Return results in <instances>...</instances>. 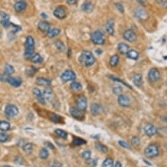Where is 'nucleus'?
Listing matches in <instances>:
<instances>
[{"label":"nucleus","mask_w":167,"mask_h":167,"mask_svg":"<svg viewBox=\"0 0 167 167\" xmlns=\"http://www.w3.org/2000/svg\"><path fill=\"white\" fill-rule=\"evenodd\" d=\"M101 110V105L97 104V103H94L92 105L90 110H91V113L94 116H97V115L99 114L100 111Z\"/></svg>","instance_id":"4be33fe9"},{"label":"nucleus","mask_w":167,"mask_h":167,"mask_svg":"<svg viewBox=\"0 0 167 167\" xmlns=\"http://www.w3.org/2000/svg\"><path fill=\"white\" fill-rule=\"evenodd\" d=\"M118 50L119 52L123 54V55H126V53L128 52V51L130 50L129 45H127L125 43H120L118 45Z\"/></svg>","instance_id":"412c9836"},{"label":"nucleus","mask_w":167,"mask_h":167,"mask_svg":"<svg viewBox=\"0 0 167 167\" xmlns=\"http://www.w3.org/2000/svg\"><path fill=\"white\" fill-rule=\"evenodd\" d=\"M119 62V57L117 55H114L110 57L109 61V64L112 67H115V66H116L118 65Z\"/></svg>","instance_id":"bb28decb"},{"label":"nucleus","mask_w":167,"mask_h":167,"mask_svg":"<svg viewBox=\"0 0 167 167\" xmlns=\"http://www.w3.org/2000/svg\"><path fill=\"white\" fill-rule=\"evenodd\" d=\"M78 61L82 65L89 67L94 65L96 59H95L94 55L90 51H84L80 55Z\"/></svg>","instance_id":"f257e3e1"},{"label":"nucleus","mask_w":167,"mask_h":167,"mask_svg":"<svg viewBox=\"0 0 167 167\" xmlns=\"http://www.w3.org/2000/svg\"><path fill=\"white\" fill-rule=\"evenodd\" d=\"M166 86H167V80H166Z\"/></svg>","instance_id":"680f3d73"},{"label":"nucleus","mask_w":167,"mask_h":167,"mask_svg":"<svg viewBox=\"0 0 167 167\" xmlns=\"http://www.w3.org/2000/svg\"><path fill=\"white\" fill-rule=\"evenodd\" d=\"M70 113L74 118L77 119H82L84 117V111L78 109L77 107H71Z\"/></svg>","instance_id":"f8f14e48"},{"label":"nucleus","mask_w":167,"mask_h":167,"mask_svg":"<svg viewBox=\"0 0 167 167\" xmlns=\"http://www.w3.org/2000/svg\"><path fill=\"white\" fill-rule=\"evenodd\" d=\"M23 150H24V152L27 153V154H30L33 151V144L32 143H26L24 145H23Z\"/></svg>","instance_id":"c756f323"},{"label":"nucleus","mask_w":167,"mask_h":167,"mask_svg":"<svg viewBox=\"0 0 167 167\" xmlns=\"http://www.w3.org/2000/svg\"><path fill=\"white\" fill-rule=\"evenodd\" d=\"M53 15L59 19H64L67 16V11L65 7L59 6L56 7L53 11Z\"/></svg>","instance_id":"423d86ee"},{"label":"nucleus","mask_w":167,"mask_h":167,"mask_svg":"<svg viewBox=\"0 0 167 167\" xmlns=\"http://www.w3.org/2000/svg\"><path fill=\"white\" fill-rule=\"evenodd\" d=\"M112 91H113L114 94H117V95H119L120 96V95H121V93L122 92V89L120 86H116L114 87L113 89H112Z\"/></svg>","instance_id":"37998d69"},{"label":"nucleus","mask_w":167,"mask_h":167,"mask_svg":"<svg viewBox=\"0 0 167 167\" xmlns=\"http://www.w3.org/2000/svg\"><path fill=\"white\" fill-rule=\"evenodd\" d=\"M36 82L38 85L43 86H50L51 84V81L50 80L44 78H38L36 80Z\"/></svg>","instance_id":"393cba45"},{"label":"nucleus","mask_w":167,"mask_h":167,"mask_svg":"<svg viewBox=\"0 0 167 167\" xmlns=\"http://www.w3.org/2000/svg\"><path fill=\"white\" fill-rule=\"evenodd\" d=\"M76 76L75 73L71 70H66L62 74L61 76V80L64 82H66L68 81H73L76 79Z\"/></svg>","instance_id":"6e6552de"},{"label":"nucleus","mask_w":167,"mask_h":167,"mask_svg":"<svg viewBox=\"0 0 167 167\" xmlns=\"http://www.w3.org/2000/svg\"><path fill=\"white\" fill-rule=\"evenodd\" d=\"M135 16L140 20H144L147 19V13L144 9L142 8H138L137 9H136L135 11Z\"/></svg>","instance_id":"a211bd4d"},{"label":"nucleus","mask_w":167,"mask_h":167,"mask_svg":"<svg viewBox=\"0 0 167 167\" xmlns=\"http://www.w3.org/2000/svg\"><path fill=\"white\" fill-rule=\"evenodd\" d=\"M0 15H1V20H10L9 16L5 12H0Z\"/></svg>","instance_id":"09e8293b"},{"label":"nucleus","mask_w":167,"mask_h":167,"mask_svg":"<svg viewBox=\"0 0 167 167\" xmlns=\"http://www.w3.org/2000/svg\"><path fill=\"white\" fill-rule=\"evenodd\" d=\"M81 9L87 13H90L94 11V6L90 1H86L82 5Z\"/></svg>","instance_id":"f3484780"},{"label":"nucleus","mask_w":167,"mask_h":167,"mask_svg":"<svg viewBox=\"0 0 167 167\" xmlns=\"http://www.w3.org/2000/svg\"><path fill=\"white\" fill-rule=\"evenodd\" d=\"M34 40L31 36H29L26 38L25 51L24 57L26 59H30L34 55Z\"/></svg>","instance_id":"f03ea898"},{"label":"nucleus","mask_w":167,"mask_h":167,"mask_svg":"<svg viewBox=\"0 0 167 167\" xmlns=\"http://www.w3.org/2000/svg\"><path fill=\"white\" fill-rule=\"evenodd\" d=\"M2 167H12L11 166H9V165H4Z\"/></svg>","instance_id":"bf43d9fd"},{"label":"nucleus","mask_w":167,"mask_h":167,"mask_svg":"<svg viewBox=\"0 0 167 167\" xmlns=\"http://www.w3.org/2000/svg\"><path fill=\"white\" fill-rule=\"evenodd\" d=\"M131 142H132V145H135V146H138V145H139L140 144V138H139L138 137H136V136L132 138V140H131Z\"/></svg>","instance_id":"c03bdc74"},{"label":"nucleus","mask_w":167,"mask_h":167,"mask_svg":"<svg viewBox=\"0 0 167 167\" xmlns=\"http://www.w3.org/2000/svg\"><path fill=\"white\" fill-rule=\"evenodd\" d=\"M110 78H111L112 80H113L115 81H117V82H121V83H122L125 86H126L127 87H128V88H131V87L129 86V85H128V84L126 83H125L124 82H123L122 80H121L120 78H116V77H114V76H110Z\"/></svg>","instance_id":"8fccbe9b"},{"label":"nucleus","mask_w":167,"mask_h":167,"mask_svg":"<svg viewBox=\"0 0 167 167\" xmlns=\"http://www.w3.org/2000/svg\"><path fill=\"white\" fill-rule=\"evenodd\" d=\"M114 161L111 158H107L103 161L102 164V167H113Z\"/></svg>","instance_id":"2f4dec72"},{"label":"nucleus","mask_w":167,"mask_h":167,"mask_svg":"<svg viewBox=\"0 0 167 167\" xmlns=\"http://www.w3.org/2000/svg\"><path fill=\"white\" fill-rule=\"evenodd\" d=\"M78 0H66V2L69 5H74L78 2Z\"/></svg>","instance_id":"864d4df0"},{"label":"nucleus","mask_w":167,"mask_h":167,"mask_svg":"<svg viewBox=\"0 0 167 167\" xmlns=\"http://www.w3.org/2000/svg\"><path fill=\"white\" fill-rule=\"evenodd\" d=\"M50 119L54 122H59L61 120V117L59 115L52 113L50 115Z\"/></svg>","instance_id":"58836bf2"},{"label":"nucleus","mask_w":167,"mask_h":167,"mask_svg":"<svg viewBox=\"0 0 167 167\" xmlns=\"http://www.w3.org/2000/svg\"><path fill=\"white\" fill-rule=\"evenodd\" d=\"M41 16H42L43 18H44V19H46V18H48V15H46L45 13H42V14H41Z\"/></svg>","instance_id":"13d9d810"},{"label":"nucleus","mask_w":167,"mask_h":167,"mask_svg":"<svg viewBox=\"0 0 167 167\" xmlns=\"http://www.w3.org/2000/svg\"><path fill=\"white\" fill-rule=\"evenodd\" d=\"M33 94H34L36 98L37 99V100L40 103H41L42 105L45 104V99L44 97V96H43V94L42 93V92H41L39 89L34 88L33 89Z\"/></svg>","instance_id":"2eb2a0df"},{"label":"nucleus","mask_w":167,"mask_h":167,"mask_svg":"<svg viewBox=\"0 0 167 167\" xmlns=\"http://www.w3.org/2000/svg\"><path fill=\"white\" fill-rule=\"evenodd\" d=\"M161 73L157 68H152L148 73V78L151 82H156L161 78Z\"/></svg>","instance_id":"0eeeda50"},{"label":"nucleus","mask_w":167,"mask_h":167,"mask_svg":"<svg viewBox=\"0 0 167 167\" xmlns=\"http://www.w3.org/2000/svg\"><path fill=\"white\" fill-rule=\"evenodd\" d=\"M133 82L136 86L140 87L142 86L143 84V77L142 74H136L133 77Z\"/></svg>","instance_id":"5701e85b"},{"label":"nucleus","mask_w":167,"mask_h":167,"mask_svg":"<svg viewBox=\"0 0 167 167\" xmlns=\"http://www.w3.org/2000/svg\"><path fill=\"white\" fill-rule=\"evenodd\" d=\"M5 73L9 76L15 73V69L13 66L11 65H9V64H6V66H5Z\"/></svg>","instance_id":"f704fd0d"},{"label":"nucleus","mask_w":167,"mask_h":167,"mask_svg":"<svg viewBox=\"0 0 167 167\" xmlns=\"http://www.w3.org/2000/svg\"><path fill=\"white\" fill-rule=\"evenodd\" d=\"M51 166L53 167H61V164L59 163V162L57 161H53V164H51Z\"/></svg>","instance_id":"603ef678"},{"label":"nucleus","mask_w":167,"mask_h":167,"mask_svg":"<svg viewBox=\"0 0 167 167\" xmlns=\"http://www.w3.org/2000/svg\"><path fill=\"white\" fill-rule=\"evenodd\" d=\"M1 33L0 32V38H1Z\"/></svg>","instance_id":"052dcab7"},{"label":"nucleus","mask_w":167,"mask_h":167,"mask_svg":"<svg viewBox=\"0 0 167 167\" xmlns=\"http://www.w3.org/2000/svg\"><path fill=\"white\" fill-rule=\"evenodd\" d=\"M10 128H11V124L9 122L5 121V120L0 122V130L7 131L10 129Z\"/></svg>","instance_id":"cd10ccee"},{"label":"nucleus","mask_w":167,"mask_h":167,"mask_svg":"<svg viewBox=\"0 0 167 167\" xmlns=\"http://www.w3.org/2000/svg\"><path fill=\"white\" fill-rule=\"evenodd\" d=\"M9 139V136L6 133H0V142L4 143Z\"/></svg>","instance_id":"a19ab883"},{"label":"nucleus","mask_w":167,"mask_h":167,"mask_svg":"<svg viewBox=\"0 0 167 167\" xmlns=\"http://www.w3.org/2000/svg\"><path fill=\"white\" fill-rule=\"evenodd\" d=\"M27 7V3L24 0H20V1H17L14 5V9L15 11L18 13L22 12L24 11Z\"/></svg>","instance_id":"4468645a"},{"label":"nucleus","mask_w":167,"mask_h":167,"mask_svg":"<svg viewBox=\"0 0 167 167\" xmlns=\"http://www.w3.org/2000/svg\"><path fill=\"white\" fill-rule=\"evenodd\" d=\"M115 167H122V164L119 161H117L116 163H115Z\"/></svg>","instance_id":"4d7b16f0"},{"label":"nucleus","mask_w":167,"mask_h":167,"mask_svg":"<svg viewBox=\"0 0 167 167\" xmlns=\"http://www.w3.org/2000/svg\"><path fill=\"white\" fill-rule=\"evenodd\" d=\"M55 132L56 133H57L59 137L62 139H66L68 136V133H66L65 131H64L63 130L57 129V130H55Z\"/></svg>","instance_id":"c9c22d12"},{"label":"nucleus","mask_w":167,"mask_h":167,"mask_svg":"<svg viewBox=\"0 0 167 167\" xmlns=\"http://www.w3.org/2000/svg\"><path fill=\"white\" fill-rule=\"evenodd\" d=\"M119 145H120V146H122V147L126 148V149H128V150H130V145H128L126 142H124V141H122V140H121V141H119Z\"/></svg>","instance_id":"49530a36"},{"label":"nucleus","mask_w":167,"mask_h":167,"mask_svg":"<svg viewBox=\"0 0 167 167\" xmlns=\"http://www.w3.org/2000/svg\"><path fill=\"white\" fill-rule=\"evenodd\" d=\"M22 158L20 157H16L15 159V162L17 164H22Z\"/></svg>","instance_id":"3c124183"},{"label":"nucleus","mask_w":167,"mask_h":167,"mask_svg":"<svg viewBox=\"0 0 167 167\" xmlns=\"http://www.w3.org/2000/svg\"><path fill=\"white\" fill-rule=\"evenodd\" d=\"M126 56L130 59L137 60L139 58V53L134 50H130L126 53Z\"/></svg>","instance_id":"b1692460"},{"label":"nucleus","mask_w":167,"mask_h":167,"mask_svg":"<svg viewBox=\"0 0 167 167\" xmlns=\"http://www.w3.org/2000/svg\"><path fill=\"white\" fill-rule=\"evenodd\" d=\"M5 113L9 118L15 117L19 114V109L14 105H7L5 109Z\"/></svg>","instance_id":"39448f33"},{"label":"nucleus","mask_w":167,"mask_h":167,"mask_svg":"<svg viewBox=\"0 0 167 167\" xmlns=\"http://www.w3.org/2000/svg\"><path fill=\"white\" fill-rule=\"evenodd\" d=\"M30 61L34 63H40L43 62V58L40 54L36 53L32 56V58L30 59Z\"/></svg>","instance_id":"c85d7f7f"},{"label":"nucleus","mask_w":167,"mask_h":167,"mask_svg":"<svg viewBox=\"0 0 167 167\" xmlns=\"http://www.w3.org/2000/svg\"><path fill=\"white\" fill-rule=\"evenodd\" d=\"M43 96H44L45 99L48 101H51L53 99V92L51 90L50 88L46 89L43 93Z\"/></svg>","instance_id":"7c9ffc66"},{"label":"nucleus","mask_w":167,"mask_h":167,"mask_svg":"<svg viewBox=\"0 0 167 167\" xmlns=\"http://www.w3.org/2000/svg\"><path fill=\"white\" fill-rule=\"evenodd\" d=\"M82 157L86 160H89L91 157V151L89 150H86L85 151H84L82 154Z\"/></svg>","instance_id":"79ce46f5"},{"label":"nucleus","mask_w":167,"mask_h":167,"mask_svg":"<svg viewBox=\"0 0 167 167\" xmlns=\"http://www.w3.org/2000/svg\"><path fill=\"white\" fill-rule=\"evenodd\" d=\"M38 28L40 31L43 32H48L51 29L50 23L47 21H40L38 23Z\"/></svg>","instance_id":"aec40b11"},{"label":"nucleus","mask_w":167,"mask_h":167,"mask_svg":"<svg viewBox=\"0 0 167 167\" xmlns=\"http://www.w3.org/2000/svg\"><path fill=\"white\" fill-rule=\"evenodd\" d=\"M60 30L58 29H51L49 31L47 32V36L48 38H52L55 36H57L60 34Z\"/></svg>","instance_id":"a878e982"},{"label":"nucleus","mask_w":167,"mask_h":167,"mask_svg":"<svg viewBox=\"0 0 167 167\" xmlns=\"http://www.w3.org/2000/svg\"><path fill=\"white\" fill-rule=\"evenodd\" d=\"M6 82H8L9 84L13 87H16V88L19 87L22 84V80L20 78H15V77L10 76L7 77Z\"/></svg>","instance_id":"dca6fc26"},{"label":"nucleus","mask_w":167,"mask_h":167,"mask_svg":"<svg viewBox=\"0 0 167 167\" xmlns=\"http://www.w3.org/2000/svg\"><path fill=\"white\" fill-rule=\"evenodd\" d=\"M143 130H144V132L145 134L147 136H150V137H151V136L155 135L157 132V128H155V126L150 124V123L145 126Z\"/></svg>","instance_id":"9b49d317"},{"label":"nucleus","mask_w":167,"mask_h":167,"mask_svg":"<svg viewBox=\"0 0 167 167\" xmlns=\"http://www.w3.org/2000/svg\"><path fill=\"white\" fill-rule=\"evenodd\" d=\"M96 147L98 151H101V152L105 153L108 151V148L107 146H105V145L102 144V143H96Z\"/></svg>","instance_id":"473e14b6"},{"label":"nucleus","mask_w":167,"mask_h":167,"mask_svg":"<svg viewBox=\"0 0 167 167\" xmlns=\"http://www.w3.org/2000/svg\"><path fill=\"white\" fill-rule=\"evenodd\" d=\"M159 148L156 144L149 145L145 150V155L147 158H154L159 155Z\"/></svg>","instance_id":"20e7f679"},{"label":"nucleus","mask_w":167,"mask_h":167,"mask_svg":"<svg viewBox=\"0 0 167 167\" xmlns=\"http://www.w3.org/2000/svg\"><path fill=\"white\" fill-rule=\"evenodd\" d=\"M45 144L47 145L48 146V147H50V148L52 149V150H53V149L55 148V147H54V145H53V144H51V143H50V142H47V143H45Z\"/></svg>","instance_id":"6e6d98bb"},{"label":"nucleus","mask_w":167,"mask_h":167,"mask_svg":"<svg viewBox=\"0 0 167 167\" xmlns=\"http://www.w3.org/2000/svg\"><path fill=\"white\" fill-rule=\"evenodd\" d=\"M55 45L59 50L60 51H64L65 49V45L63 44V43L62 42H61L60 40H56L55 42Z\"/></svg>","instance_id":"ea45409f"},{"label":"nucleus","mask_w":167,"mask_h":167,"mask_svg":"<svg viewBox=\"0 0 167 167\" xmlns=\"http://www.w3.org/2000/svg\"><path fill=\"white\" fill-rule=\"evenodd\" d=\"M105 29L108 34L110 35H113L115 33L114 30V21L112 19H109L105 24Z\"/></svg>","instance_id":"6ab92c4d"},{"label":"nucleus","mask_w":167,"mask_h":167,"mask_svg":"<svg viewBox=\"0 0 167 167\" xmlns=\"http://www.w3.org/2000/svg\"><path fill=\"white\" fill-rule=\"evenodd\" d=\"M73 144L75 145V146H80L81 145H83V144H85L86 143V142L83 139H81V138H74L73 140Z\"/></svg>","instance_id":"e433bc0d"},{"label":"nucleus","mask_w":167,"mask_h":167,"mask_svg":"<svg viewBox=\"0 0 167 167\" xmlns=\"http://www.w3.org/2000/svg\"><path fill=\"white\" fill-rule=\"evenodd\" d=\"M76 105L77 108L78 109L82 110H85L88 106V103H87V99L84 96H80L78 97V98L77 99L76 101Z\"/></svg>","instance_id":"1a4fd4ad"},{"label":"nucleus","mask_w":167,"mask_h":167,"mask_svg":"<svg viewBox=\"0 0 167 167\" xmlns=\"http://www.w3.org/2000/svg\"><path fill=\"white\" fill-rule=\"evenodd\" d=\"M115 6L117 7V9L119 10V11L120 13H124V7H123V6H122V5L121 3H115Z\"/></svg>","instance_id":"de8ad7c7"},{"label":"nucleus","mask_w":167,"mask_h":167,"mask_svg":"<svg viewBox=\"0 0 167 167\" xmlns=\"http://www.w3.org/2000/svg\"><path fill=\"white\" fill-rule=\"evenodd\" d=\"M49 156V152L47 149L45 148H42V150H40V157L41 159H46Z\"/></svg>","instance_id":"4c0bfd02"},{"label":"nucleus","mask_w":167,"mask_h":167,"mask_svg":"<svg viewBox=\"0 0 167 167\" xmlns=\"http://www.w3.org/2000/svg\"><path fill=\"white\" fill-rule=\"evenodd\" d=\"M1 24L3 26L4 28H8L9 26L11 24V23L10 22L9 20H1Z\"/></svg>","instance_id":"a18cd8bd"},{"label":"nucleus","mask_w":167,"mask_h":167,"mask_svg":"<svg viewBox=\"0 0 167 167\" xmlns=\"http://www.w3.org/2000/svg\"><path fill=\"white\" fill-rule=\"evenodd\" d=\"M138 3H140L141 5H142V6H145L146 4H147V1L146 0H136Z\"/></svg>","instance_id":"5fc2aeb1"},{"label":"nucleus","mask_w":167,"mask_h":167,"mask_svg":"<svg viewBox=\"0 0 167 167\" xmlns=\"http://www.w3.org/2000/svg\"><path fill=\"white\" fill-rule=\"evenodd\" d=\"M118 103L123 107H128L130 105V100L129 97L124 95H120L118 98Z\"/></svg>","instance_id":"ddd939ff"},{"label":"nucleus","mask_w":167,"mask_h":167,"mask_svg":"<svg viewBox=\"0 0 167 167\" xmlns=\"http://www.w3.org/2000/svg\"><path fill=\"white\" fill-rule=\"evenodd\" d=\"M91 40L96 45H103L105 43L104 32L101 30H97L92 33Z\"/></svg>","instance_id":"7ed1b4c3"},{"label":"nucleus","mask_w":167,"mask_h":167,"mask_svg":"<svg viewBox=\"0 0 167 167\" xmlns=\"http://www.w3.org/2000/svg\"><path fill=\"white\" fill-rule=\"evenodd\" d=\"M71 88L73 89L74 91H80L82 89V86L81 85L80 83L76 82H72L71 84Z\"/></svg>","instance_id":"72a5a7b5"},{"label":"nucleus","mask_w":167,"mask_h":167,"mask_svg":"<svg viewBox=\"0 0 167 167\" xmlns=\"http://www.w3.org/2000/svg\"><path fill=\"white\" fill-rule=\"evenodd\" d=\"M123 37L124 40H126L129 42H135L137 39V36L136 33L132 30H127L123 34Z\"/></svg>","instance_id":"9d476101"}]
</instances>
